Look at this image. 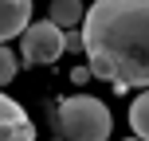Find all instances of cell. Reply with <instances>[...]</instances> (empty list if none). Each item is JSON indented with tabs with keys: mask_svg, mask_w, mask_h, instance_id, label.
Returning <instances> with one entry per match:
<instances>
[{
	"mask_svg": "<svg viewBox=\"0 0 149 141\" xmlns=\"http://www.w3.org/2000/svg\"><path fill=\"white\" fill-rule=\"evenodd\" d=\"M67 51L63 47V28L51 20H39V24H28L20 39V63L24 67H43V63H55L59 55Z\"/></svg>",
	"mask_w": 149,
	"mask_h": 141,
	"instance_id": "3957f363",
	"label": "cell"
},
{
	"mask_svg": "<svg viewBox=\"0 0 149 141\" xmlns=\"http://www.w3.org/2000/svg\"><path fill=\"white\" fill-rule=\"evenodd\" d=\"M86 67L114 86H149V0H94L82 20Z\"/></svg>",
	"mask_w": 149,
	"mask_h": 141,
	"instance_id": "6da1fadb",
	"label": "cell"
},
{
	"mask_svg": "<svg viewBox=\"0 0 149 141\" xmlns=\"http://www.w3.org/2000/svg\"><path fill=\"white\" fill-rule=\"evenodd\" d=\"M16 71H20V59L12 55V47H4V43H0V86L16 78Z\"/></svg>",
	"mask_w": 149,
	"mask_h": 141,
	"instance_id": "ba28073f",
	"label": "cell"
},
{
	"mask_svg": "<svg viewBox=\"0 0 149 141\" xmlns=\"http://www.w3.org/2000/svg\"><path fill=\"white\" fill-rule=\"evenodd\" d=\"M90 78H94L90 67H74V71H71V82H90Z\"/></svg>",
	"mask_w": 149,
	"mask_h": 141,
	"instance_id": "30bf717a",
	"label": "cell"
},
{
	"mask_svg": "<svg viewBox=\"0 0 149 141\" xmlns=\"http://www.w3.org/2000/svg\"><path fill=\"white\" fill-rule=\"evenodd\" d=\"M63 47H67V51H86V39H82V31H79V28L63 31Z\"/></svg>",
	"mask_w": 149,
	"mask_h": 141,
	"instance_id": "9c48e42d",
	"label": "cell"
},
{
	"mask_svg": "<svg viewBox=\"0 0 149 141\" xmlns=\"http://www.w3.org/2000/svg\"><path fill=\"white\" fill-rule=\"evenodd\" d=\"M126 141H141V137H137V133H134V137H126Z\"/></svg>",
	"mask_w": 149,
	"mask_h": 141,
	"instance_id": "8fae6325",
	"label": "cell"
},
{
	"mask_svg": "<svg viewBox=\"0 0 149 141\" xmlns=\"http://www.w3.org/2000/svg\"><path fill=\"white\" fill-rule=\"evenodd\" d=\"M130 126H134V133L141 141H149V90L134 98V106H130Z\"/></svg>",
	"mask_w": 149,
	"mask_h": 141,
	"instance_id": "52a82bcc",
	"label": "cell"
},
{
	"mask_svg": "<svg viewBox=\"0 0 149 141\" xmlns=\"http://www.w3.org/2000/svg\"><path fill=\"white\" fill-rule=\"evenodd\" d=\"M55 129H59L63 141H106L114 122H110L106 102H98L90 94H74V98H63L59 102Z\"/></svg>",
	"mask_w": 149,
	"mask_h": 141,
	"instance_id": "7a4b0ae2",
	"label": "cell"
},
{
	"mask_svg": "<svg viewBox=\"0 0 149 141\" xmlns=\"http://www.w3.org/2000/svg\"><path fill=\"white\" fill-rule=\"evenodd\" d=\"M0 141H36V126L20 102L0 94Z\"/></svg>",
	"mask_w": 149,
	"mask_h": 141,
	"instance_id": "277c9868",
	"label": "cell"
},
{
	"mask_svg": "<svg viewBox=\"0 0 149 141\" xmlns=\"http://www.w3.org/2000/svg\"><path fill=\"white\" fill-rule=\"evenodd\" d=\"M47 20L51 24H59L63 31H71V28H82V0H51L47 4Z\"/></svg>",
	"mask_w": 149,
	"mask_h": 141,
	"instance_id": "8992f818",
	"label": "cell"
},
{
	"mask_svg": "<svg viewBox=\"0 0 149 141\" xmlns=\"http://www.w3.org/2000/svg\"><path fill=\"white\" fill-rule=\"evenodd\" d=\"M31 24V0H0V43L24 35Z\"/></svg>",
	"mask_w": 149,
	"mask_h": 141,
	"instance_id": "5b68a950",
	"label": "cell"
}]
</instances>
